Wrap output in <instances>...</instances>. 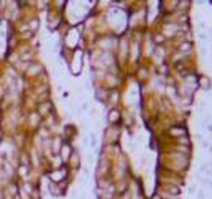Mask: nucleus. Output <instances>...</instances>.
<instances>
[{
    "instance_id": "2",
    "label": "nucleus",
    "mask_w": 212,
    "mask_h": 199,
    "mask_svg": "<svg viewBox=\"0 0 212 199\" xmlns=\"http://www.w3.org/2000/svg\"><path fill=\"white\" fill-rule=\"evenodd\" d=\"M64 174H66V169H59V171H56V173H53L51 174V178L54 181H61L64 178Z\"/></svg>"
},
{
    "instance_id": "3",
    "label": "nucleus",
    "mask_w": 212,
    "mask_h": 199,
    "mask_svg": "<svg viewBox=\"0 0 212 199\" xmlns=\"http://www.w3.org/2000/svg\"><path fill=\"white\" fill-rule=\"evenodd\" d=\"M117 119H119V112H117V110H112V112H110V117H109V120H110V122H115Z\"/></svg>"
},
{
    "instance_id": "1",
    "label": "nucleus",
    "mask_w": 212,
    "mask_h": 199,
    "mask_svg": "<svg viewBox=\"0 0 212 199\" xmlns=\"http://www.w3.org/2000/svg\"><path fill=\"white\" fill-rule=\"evenodd\" d=\"M69 155H71V147L69 145H63L61 147V156H63V160H68Z\"/></svg>"
}]
</instances>
